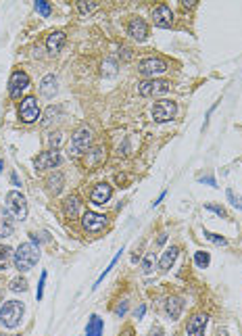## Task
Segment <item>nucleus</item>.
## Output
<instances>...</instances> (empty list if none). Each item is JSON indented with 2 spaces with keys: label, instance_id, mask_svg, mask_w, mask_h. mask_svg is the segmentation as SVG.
<instances>
[{
  "label": "nucleus",
  "instance_id": "nucleus-43",
  "mask_svg": "<svg viewBox=\"0 0 242 336\" xmlns=\"http://www.w3.org/2000/svg\"><path fill=\"white\" fill-rule=\"evenodd\" d=\"M11 180H13V184H15V186H21V184H19V178H17V174H13V176H11Z\"/></svg>",
  "mask_w": 242,
  "mask_h": 336
},
{
  "label": "nucleus",
  "instance_id": "nucleus-28",
  "mask_svg": "<svg viewBox=\"0 0 242 336\" xmlns=\"http://www.w3.org/2000/svg\"><path fill=\"white\" fill-rule=\"evenodd\" d=\"M194 263L199 265V267H207V265L211 263V257H209V253H205V251L194 253Z\"/></svg>",
  "mask_w": 242,
  "mask_h": 336
},
{
  "label": "nucleus",
  "instance_id": "nucleus-3",
  "mask_svg": "<svg viewBox=\"0 0 242 336\" xmlns=\"http://www.w3.org/2000/svg\"><path fill=\"white\" fill-rule=\"evenodd\" d=\"M7 211L13 215V219H25L27 217V201L25 196L17 190H11L7 194Z\"/></svg>",
  "mask_w": 242,
  "mask_h": 336
},
{
  "label": "nucleus",
  "instance_id": "nucleus-34",
  "mask_svg": "<svg viewBox=\"0 0 242 336\" xmlns=\"http://www.w3.org/2000/svg\"><path fill=\"white\" fill-rule=\"evenodd\" d=\"M126 311H128V301H119V305L115 307V315L124 317V315H126Z\"/></svg>",
  "mask_w": 242,
  "mask_h": 336
},
{
  "label": "nucleus",
  "instance_id": "nucleus-42",
  "mask_svg": "<svg viewBox=\"0 0 242 336\" xmlns=\"http://www.w3.org/2000/svg\"><path fill=\"white\" fill-rule=\"evenodd\" d=\"M121 336H134V330H132V328H126L124 332H121Z\"/></svg>",
  "mask_w": 242,
  "mask_h": 336
},
{
  "label": "nucleus",
  "instance_id": "nucleus-1",
  "mask_svg": "<svg viewBox=\"0 0 242 336\" xmlns=\"http://www.w3.org/2000/svg\"><path fill=\"white\" fill-rule=\"evenodd\" d=\"M40 259V251L34 247L32 242H23L15 253V267L19 271H29Z\"/></svg>",
  "mask_w": 242,
  "mask_h": 336
},
{
  "label": "nucleus",
  "instance_id": "nucleus-24",
  "mask_svg": "<svg viewBox=\"0 0 242 336\" xmlns=\"http://www.w3.org/2000/svg\"><path fill=\"white\" fill-rule=\"evenodd\" d=\"M104 159V148H94V150H90L88 152V157H86V165L88 167H94V165H98L100 161Z\"/></svg>",
  "mask_w": 242,
  "mask_h": 336
},
{
  "label": "nucleus",
  "instance_id": "nucleus-25",
  "mask_svg": "<svg viewBox=\"0 0 242 336\" xmlns=\"http://www.w3.org/2000/svg\"><path fill=\"white\" fill-rule=\"evenodd\" d=\"M13 257H15L13 249L7 247V244H3V247H0V269H7V265H9V261Z\"/></svg>",
  "mask_w": 242,
  "mask_h": 336
},
{
  "label": "nucleus",
  "instance_id": "nucleus-22",
  "mask_svg": "<svg viewBox=\"0 0 242 336\" xmlns=\"http://www.w3.org/2000/svg\"><path fill=\"white\" fill-rule=\"evenodd\" d=\"M102 319L94 313V315H90L88 319V326H86V336H102Z\"/></svg>",
  "mask_w": 242,
  "mask_h": 336
},
{
  "label": "nucleus",
  "instance_id": "nucleus-13",
  "mask_svg": "<svg viewBox=\"0 0 242 336\" xmlns=\"http://www.w3.org/2000/svg\"><path fill=\"white\" fill-rule=\"evenodd\" d=\"M128 34L134 38V40H138V42H144L146 36H148V25L144 19L140 17H132L128 21Z\"/></svg>",
  "mask_w": 242,
  "mask_h": 336
},
{
  "label": "nucleus",
  "instance_id": "nucleus-2",
  "mask_svg": "<svg viewBox=\"0 0 242 336\" xmlns=\"http://www.w3.org/2000/svg\"><path fill=\"white\" fill-rule=\"evenodd\" d=\"M23 319V303L19 301H7L0 307V324L5 328H17Z\"/></svg>",
  "mask_w": 242,
  "mask_h": 336
},
{
  "label": "nucleus",
  "instance_id": "nucleus-33",
  "mask_svg": "<svg viewBox=\"0 0 242 336\" xmlns=\"http://www.w3.org/2000/svg\"><path fill=\"white\" fill-rule=\"evenodd\" d=\"M205 209L217 213L219 217H225V209H223V207H217V205H213V203H205Z\"/></svg>",
  "mask_w": 242,
  "mask_h": 336
},
{
  "label": "nucleus",
  "instance_id": "nucleus-36",
  "mask_svg": "<svg viewBox=\"0 0 242 336\" xmlns=\"http://www.w3.org/2000/svg\"><path fill=\"white\" fill-rule=\"evenodd\" d=\"M44 282H46V271L42 273V278H40V284H38V293H36L38 301H40V299H42V295H44Z\"/></svg>",
  "mask_w": 242,
  "mask_h": 336
},
{
  "label": "nucleus",
  "instance_id": "nucleus-44",
  "mask_svg": "<svg viewBox=\"0 0 242 336\" xmlns=\"http://www.w3.org/2000/svg\"><path fill=\"white\" fill-rule=\"evenodd\" d=\"M165 240H167V234H161V236H159V244H163Z\"/></svg>",
  "mask_w": 242,
  "mask_h": 336
},
{
  "label": "nucleus",
  "instance_id": "nucleus-5",
  "mask_svg": "<svg viewBox=\"0 0 242 336\" xmlns=\"http://www.w3.org/2000/svg\"><path fill=\"white\" fill-rule=\"evenodd\" d=\"M138 69L142 75H146V78H153L159 73H165L167 71V63H165L163 59H157V57H148V59H142L138 63Z\"/></svg>",
  "mask_w": 242,
  "mask_h": 336
},
{
  "label": "nucleus",
  "instance_id": "nucleus-21",
  "mask_svg": "<svg viewBox=\"0 0 242 336\" xmlns=\"http://www.w3.org/2000/svg\"><path fill=\"white\" fill-rule=\"evenodd\" d=\"M182 309H184V301H182L179 297H169L167 299V305H165V311H167V315L171 319H177Z\"/></svg>",
  "mask_w": 242,
  "mask_h": 336
},
{
  "label": "nucleus",
  "instance_id": "nucleus-16",
  "mask_svg": "<svg viewBox=\"0 0 242 336\" xmlns=\"http://www.w3.org/2000/svg\"><path fill=\"white\" fill-rule=\"evenodd\" d=\"M58 92V80L54 78V75H44L42 82H40V94L44 98H54V94Z\"/></svg>",
  "mask_w": 242,
  "mask_h": 336
},
{
  "label": "nucleus",
  "instance_id": "nucleus-27",
  "mask_svg": "<svg viewBox=\"0 0 242 336\" xmlns=\"http://www.w3.org/2000/svg\"><path fill=\"white\" fill-rule=\"evenodd\" d=\"M11 290L13 293H25L27 290V280L25 278H15V280H11Z\"/></svg>",
  "mask_w": 242,
  "mask_h": 336
},
{
  "label": "nucleus",
  "instance_id": "nucleus-41",
  "mask_svg": "<svg viewBox=\"0 0 242 336\" xmlns=\"http://www.w3.org/2000/svg\"><path fill=\"white\" fill-rule=\"evenodd\" d=\"M124 59H126V61L132 59V50H130V48H124Z\"/></svg>",
  "mask_w": 242,
  "mask_h": 336
},
{
  "label": "nucleus",
  "instance_id": "nucleus-4",
  "mask_svg": "<svg viewBox=\"0 0 242 336\" xmlns=\"http://www.w3.org/2000/svg\"><path fill=\"white\" fill-rule=\"evenodd\" d=\"M90 144H92V130L84 126L71 136L69 148H71V152H75V155H82L84 150L90 148Z\"/></svg>",
  "mask_w": 242,
  "mask_h": 336
},
{
  "label": "nucleus",
  "instance_id": "nucleus-23",
  "mask_svg": "<svg viewBox=\"0 0 242 336\" xmlns=\"http://www.w3.org/2000/svg\"><path fill=\"white\" fill-rule=\"evenodd\" d=\"M63 182H65L63 174H60V172H54V174L48 178V190H50L52 194H58L60 188H63Z\"/></svg>",
  "mask_w": 242,
  "mask_h": 336
},
{
  "label": "nucleus",
  "instance_id": "nucleus-29",
  "mask_svg": "<svg viewBox=\"0 0 242 336\" xmlns=\"http://www.w3.org/2000/svg\"><path fill=\"white\" fill-rule=\"evenodd\" d=\"M115 73H117V63H115L113 59H109L107 63L102 65V75H107V78H113Z\"/></svg>",
  "mask_w": 242,
  "mask_h": 336
},
{
  "label": "nucleus",
  "instance_id": "nucleus-8",
  "mask_svg": "<svg viewBox=\"0 0 242 336\" xmlns=\"http://www.w3.org/2000/svg\"><path fill=\"white\" fill-rule=\"evenodd\" d=\"M171 88L169 80H148L140 84V94L142 96H161V94H167Z\"/></svg>",
  "mask_w": 242,
  "mask_h": 336
},
{
  "label": "nucleus",
  "instance_id": "nucleus-26",
  "mask_svg": "<svg viewBox=\"0 0 242 336\" xmlns=\"http://www.w3.org/2000/svg\"><path fill=\"white\" fill-rule=\"evenodd\" d=\"M155 261H157L155 253H146L144 259H142V271H144V273H150V271L155 269Z\"/></svg>",
  "mask_w": 242,
  "mask_h": 336
},
{
  "label": "nucleus",
  "instance_id": "nucleus-11",
  "mask_svg": "<svg viewBox=\"0 0 242 336\" xmlns=\"http://www.w3.org/2000/svg\"><path fill=\"white\" fill-rule=\"evenodd\" d=\"M27 86H29V75L25 71H15L11 75V82H9V94L13 98H19Z\"/></svg>",
  "mask_w": 242,
  "mask_h": 336
},
{
  "label": "nucleus",
  "instance_id": "nucleus-37",
  "mask_svg": "<svg viewBox=\"0 0 242 336\" xmlns=\"http://www.w3.org/2000/svg\"><path fill=\"white\" fill-rule=\"evenodd\" d=\"M228 198L232 201V205H234V207H240V209H242V198H236L234 190H228Z\"/></svg>",
  "mask_w": 242,
  "mask_h": 336
},
{
  "label": "nucleus",
  "instance_id": "nucleus-20",
  "mask_svg": "<svg viewBox=\"0 0 242 336\" xmlns=\"http://www.w3.org/2000/svg\"><path fill=\"white\" fill-rule=\"evenodd\" d=\"M177 253H179V249H177V247H171V249L165 251V253H163V257L159 259V269H161V271H167V269L175 263Z\"/></svg>",
  "mask_w": 242,
  "mask_h": 336
},
{
  "label": "nucleus",
  "instance_id": "nucleus-31",
  "mask_svg": "<svg viewBox=\"0 0 242 336\" xmlns=\"http://www.w3.org/2000/svg\"><path fill=\"white\" fill-rule=\"evenodd\" d=\"M36 11L42 15V17H48V15H50V5L48 3H44V0H38V3H36Z\"/></svg>",
  "mask_w": 242,
  "mask_h": 336
},
{
  "label": "nucleus",
  "instance_id": "nucleus-15",
  "mask_svg": "<svg viewBox=\"0 0 242 336\" xmlns=\"http://www.w3.org/2000/svg\"><path fill=\"white\" fill-rule=\"evenodd\" d=\"M111 196H113V188H111L109 184H104V182H102V184H96V186H94V190L90 192V201H92L94 205H104Z\"/></svg>",
  "mask_w": 242,
  "mask_h": 336
},
{
  "label": "nucleus",
  "instance_id": "nucleus-45",
  "mask_svg": "<svg viewBox=\"0 0 242 336\" xmlns=\"http://www.w3.org/2000/svg\"><path fill=\"white\" fill-rule=\"evenodd\" d=\"M3 167H5V163H3V161H0V172H3Z\"/></svg>",
  "mask_w": 242,
  "mask_h": 336
},
{
  "label": "nucleus",
  "instance_id": "nucleus-7",
  "mask_svg": "<svg viewBox=\"0 0 242 336\" xmlns=\"http://www.w3.org/2000/svg\"><path fill=\"white\" fill-rule=\"evenodd\" d=\"M82 226H84L86 232L98 234V232L104 230V226H107V217H104L102 213H96V211H86L84 217H82Z\"/></svg>",
  "mask_w": 242,
  "mask_h": 336
},
{
  "label": "nucleus",
  "instance_id": "nucleus-10",
  "mask_svg": "<svg viewBox=\"0 0 242 336\" xmlns=\"http://www.w3.org/2000/svg\"><path fill=\"white\" fill-rule=\"evenodd\" d=\"M60 161H63V157H60V152L54 148V150L40 152V155L34 159V165H36V170H54Z\"/></svg>",
  "mask_w": 242,
  "mask_h": 336
},
{
  "label": "nucleus",
  "instance_id": "nucleus-19",
  "mask_svg": "<svg viewBox=\"0 0 242 336\" xmlns=\"http://www.w3.org/2000/svg\"><path fill=\"white\" fill-rule=\"evenodd\" d=\"M15 230V223H13V215L9 211L0 209V238H7L11 236Z\"/></svg>",
  "mask_w": 242,
  "mask_h": 336
},
{
  "label": "nucleus",
  "instance_id": "nucleus-9",
  "mask_svg": "<svg viewBox=\"0 0 242 336\" xmlns=\"http://www.w3.org/2000/svg\"><path fill=\"white\" fill-rule=\"evenodd\" d=\"M19 117L21 121H25V124H34V121L40 119V106L36 102L34 96H25L19 104Z\"/></svg>",
  "mask_w": 242,
  "mask_h": 336
},
{
  "label": "nucleus",
  "instance_id": "nucleus-14",
  "mask_svg": "<svg viewBox=\"0 0 242 336\" xmlns=\"http://www.w3.org/2000/svg\"><path fill=\"white\" fill-rule=\"evenodd\" d=\"M209 317L205 313H196L188 319V326H186V334L188 336H205V328H207Z\"/></svg>",
  "mask_w": 242,
  "mask_h": 336
},
{
  "label": "nucleus",
  "instance_id": "nucleus-6",
  "mask_svg": "<svg viewBox=\"0 0 242 336\" xmlns=\"http://www.w3.org/2000/svg\"><path fill=\"white\" fill-rule=\"evenodd\" d=\"M177 113V104L173 100H159L153 106V119L159 121V124H165V121H171Z\"/></svg>",
  "mask_w": 242,
  "mask_h": 336
},
{
  "label": "nucleus",
  "instance_id": "nucleus-38",
  "mask_svg": "<svg viewBox=\"0 0 242 336\" xmlns=\"http://www.w3.org/2000/svg\"><path fill=\"white\" fill-rule=\"evenodd\" d=\"M201 182H207V184H209V186H215V180H213V178H211V176H207V178H201Z\"/></svg>",
  "mask_w": 242,
  "mask_h": 336
},
{
  "label": "nucleus",
  "instance_id": "nucleus-39",
  "mask_svg": "<svg viewBox=\"0 0 242 336\" xmlns=\"http://www.w3.org/2000/svg\"><path fill=\"white\" fill-rule=\"evenodd\" d=\"M182 5H184V7H188V9H192V7L196 5V0H182Z\"/></svg>",
  "mask_w": 242,
  "mask_h": 336
},
{
  "label": "nucleus",
  "instance_id": "nucleus-30",
  "mask_svg": "<svg viewBox=\"0 0 242 336\" xmlns=\"http://www.w3.org/2000/svg\"><path fill=\"white\" fill-rule=\"evenodd\" d=\"M205 238H207V240H211L213 244H217V247H223V244H228V240H225L223 236L213 234V232H207V230H205Z\"/></svg>",
  "mask_w": 242,
  "mask_h": 336
},
{
  "label": "nucleus",
  "instance_id": "nucleus-40",
  "mask_svg": "<svg viewBox=\"0 0 242 336\" xmlns=\"http://www.w3.org/2000/svg\"><path fill=\"white\" fill-rule=\"evenodd\" d=\"M144 311H146V307H144V305H140V309H138V311H136V317H138V319H140V317L144 315Z\"/></svg>",
  "mask_w": 242,
  "mask_h": 336
},
{
  "label": "nucleus",
  "instance_id": "nucleus-17",
  "mask_svg": "<svg viewBox=\"0 0 242 336\" xmlns=\"http://www.w3.org/2000/svg\"><path fill=\"white\" fill-rule=\"evenodd\" d=\"M65 42H67V36L63 32H52L46 38V48H48V52L56 54V52H60V48L65 46Z\"/></svg>",
  "mask_w": 242,
  "mask_h": 336
},
{
  "label": "nucleus",
  "instance_id": "nucleus-35",
  "mask_svg": "<svg viewBox=\"0 0 242 336\" xmlns=\"http://www.w3.org/2000/svg\"><path fill=\"white\" fill-rule=\"evenodd\" d=\"M48 142H50L52 146H58L60 142H63V134H60V132H56V134H50V138H48Z\"/></svg>",
  "mask_w": 242,
  "mask_h": 336
},
{
  "label": "nucleus",
  "instance_id": "nucleus-18",
  "mask_svg": "<svg viewBox=\"0 0 242 336\" xmlns=\"http://www.w3.org/2000/svg\"><path fill=\"white\" fill-rule=\"evenodd\" d=\"M80 198L78 196H67L65 198V203H63V213H65V217L67 219H75L80 215Z\"/></svg>",
  "mask_w": 242,
  "mask_h": 336
},
{
  "label": "nucleus",
  "instance_id": "nucleus-12",
  "mask_svg": "<svg viewBox=\"0 0 242 336\" xmlns=\"http://www.w3.org/2000/svg\"><path fill=\"white\" fill-rule=\"evenodd\" d=\"M153 21L157 27H163V29H167L173 25V13L167 5H159L155 11H153Z\"/></svg>",
  "mask_w": 242,
  "mask_h": 336
},
{
  "label": "nucleus",
  "instance_id": "nucleus-32",
  "mask_svg": "<svg viewBox=\"0 0 242 336\" xmlns=\"http://www.w3.org/2000/svg\"><path fill=\"white\" fill-rule=\"evenodd\" d=\"M96 7H98L96 3H86V0H80V3H78V9H80V13H92Z\"/></svg>",
  "mask_w": 242,
  "mask_h": 336
}]
</instances>
